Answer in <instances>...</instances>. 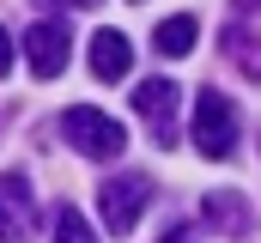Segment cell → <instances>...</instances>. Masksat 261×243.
<instances>
[{
    "label": "cell",
    "mask_w": 261,
    "mask_h": 243,
    "mask_svg": "<svg viewBox=\"0 0 261 243\" xmlns=\"http://www.w3.org/2000/svg\"><path fill=\"white\" fill-rule=\"evenodd\" d=\"M61 134L85 152V158H97V164H103V158H122V146H128V128L116 116H103V110H91V104H73L61 116Z\"/></svg>",
    "instance_id": "obj_1"
},
{
    "label": "cell",
    "mask_w": 261,
    "mask_h": 243,
    "mask_svg": "<svg viewBox=\"0 0 261 243\" xmlns=\"http://www.w3.org/2000/svg\"><path fill=\"white\" fill-rule=\"evenodd\" d=\"M195 146H200V158H231L237 152V104L225 91L195 98Z\"/></svg>",
    "instance_id": "obj_2"
},
{
    "label": "cell",
    "mask_w": 261,
    "mask_h": 243,
    "mask_svg": "<svg viewBox=\"0 0 261 243\" xmlns=\"http://www.w3.org/2000/svg\"><path fill=\"white\" fill-rule=\"evenodd\" d=\"M146 201H152V182L140 177V171H128V177H110V182H97V207H103V225H110L116 237H128L134 225H140Z\"/></svg>",
    "instance_id": "obj_3"
},
{
    "label": "cell",
    "mask_w": 261,
    "mask_h": 243,
    "mask_svg": "<svg viewBox=\"0 0 261 243\" xmlns=\"http://www.w3.org/2000/svg\"><path fill=\"white\" fill-rule=\"evenodd\" d=\"M134 110L152 121L158 146H176V110H182V85L176 79H140L134 85Z\"/></svg>",
    "instance_id": "obj_4"
},
{
    "label": "cell",
    "mask_w": 261,
    "mask_h": 243,
    "mask_svg": "<svg viewBox=\"0 0 261 243\" xmlns=\"http://www.w3.org/2000/svg\"><path fill=\"white\" fill-rule=\"evenodd\" d=\"M31 219H37L31 182H24V171H6L0 177V243H24L31 237Z\"/></svg>",
    "instance_id": "obj_5"
},
{
    "label": "cell",
    "mask_w": 261,
    "mask_h": 243,
    "mask_svg": "<svg viewBox=\"0 0 261 243\" xmlns=\"http://www.w3.org/2000/svg\"><path fill=\"white\" fill-rule=\"evenodd\" d=\"M24 55H31V73H37V79H55V73L67 67V55H73L67 25H55V18L31 25V31H24Z\"/></svg>",
    "instance_id": "obj_6"
},
{
    "label": "cell",
    "mask_w": 261,
    "mask_h": 243,
    "mask_svg": "<svg viewBox=\"0 0 261 243\" xmlns=\"http://www.w3.org/2000/svg\"><path fill=\"white\" fill-rule=\"evenodd\" d=\"M91 73L97 79H128L134 73V49H128L122 31H97L91 37Z\"/></svg>",
    "instance_id": "obj_7"
},
{
    "label": "cell",
    "mask_w": 261,
    "mask_h": 243,
    "mask_svg": "<svg viewBox=\"0 0 261 243\" xmlns=\"http://www.w3.org/2000/svg\"><path fill=\"white\" fill-rule=\"evenodd\" d=\"M195 18H189V12H176V18H164V25H158V31H152V49H158V55L164 61H176V55H189V49H195Z\"/></svg>",
    "instance_id": "obj_8"
},
{
    "label": "cell",
    "mask_w": 261,
    "mask_h": 243,
    "mask_svg": "<svg viewBox=\"0 0 261 243\" xmlns=\"http://www.w3.org/2000/svg\"><path fill=\"white\" fill-rule=\"evenodd\" d=\"M200 213H206L219 231H243V225H249V213H243V201H237V195H206V207H200Z\"/></svg>",
    "instance_id": "obj_9"
},
{
    "label": "cell",
    "mask_w": 261,
    "mask_h": 243,
    "mask_svg": "<svg viewBox=\"0 0 261 243\" xmlns=\"http://www.w3.org/2000/svg\"><path fill=\"white\" fill-rule=\"evenodd\" d=\"M55 243H97V237H91V225H85V213H79L73 201L55 207Z\"/></svg>",
    "instance_id": "obj_10"
},
{
    "label": "cell",
    "mask_w": 261,
    "mask_h": 243,
    "mask_svg": "<svg viewBox=\"0 0 261 243\" xmlns=\"http://www.w3.org/2000/svg\"><path fill=\"white\" fill-rule=\"evenodd\" d=\"M6 73H12V37L0 31V79H6Z\"/></svg>",
    "instance_id": "obj_11"
},
{
    "label": "cell",
    "mask_w": 261,
    "mask_h": 243,
    "mask_svg": "<svg viewBox=\"0 0 261 243\" xmlns=\"http://www.w3.org/2000/svg\"><path fill=\"white\" fill-rule=\"evenodd\" d=\"M164 243H195V225H170V231H164Z\"/></svg>",
    "instance_id": "obj_12"
},
{
    "label": "cell",
    "mask_w": 261,
    "mask_h": 243,
    "mask_svg": "<svg viewBox=\"0 0 261 243\" xmlns=\"http://www.w3.org/2000/svg\"><path fill=\"white\" fill-rule=\"evenodd\" d=\"M61 6H79V12H91V6H103V0H61Z\"/></svg>",
    "instance_id": "obj_13"
},
{
    "label": "cell",
    "mask_w": 261,
    "mask_h": 243,
    "mask_svg": "<svg viewBox=\"0 0 261 243\" xmlns=\"http://www.w3.org/2000/svg\"><path fill=\"white\" fill-rule=\"evenodd\" d=\"M231 6H237V12H261V0H231Z\"/></svg>",
    "instance_id": "obj_14"
}]
</instances>
